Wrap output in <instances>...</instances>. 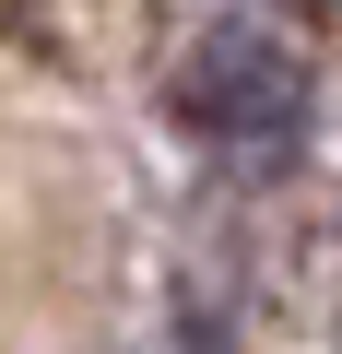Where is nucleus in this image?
<instances>
[{
    "label": "nucleus",
    "instance_id": "1",
    "mask_svg": "<svg viewBox=\"0 0 342 354\" xmlns=\"http://www.w3.org/2000/svg\"><path fill=\"white\" fill-rule=\"evenodd\" d=\"M178 118L213 130V142H283L307 118V59L272 36V24H213L189 59H178Z\"/></svg>",
    "mask_w": 342,
    "mask_h": 354
}]
</instances>
